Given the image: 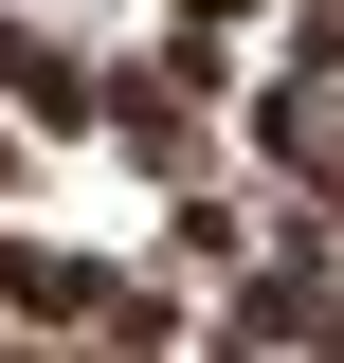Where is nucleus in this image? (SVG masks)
<instances>
[{"instance_id":"1","label":"nucleus","mask_w":344,"mask_h":363,"mask_svg":"<svg viewBox=\"0 0 344 363\" xmlns=\"http://www.w3.org/2000/svg\"><path fill=\"white\" fill-rule=\"evenodd\" d=\"M91 291H109L91 255H37V236H0V309H18V327H91Z\"/></svg>"}]
</instances>
